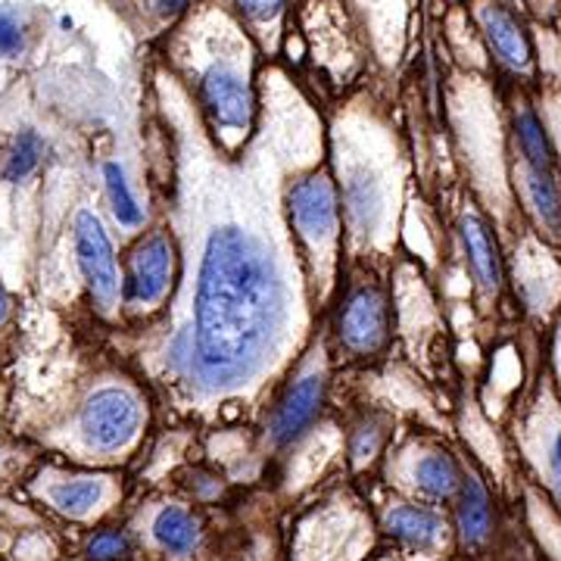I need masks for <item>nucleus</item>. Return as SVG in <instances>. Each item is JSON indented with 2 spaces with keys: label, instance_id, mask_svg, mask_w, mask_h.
Segmentation results:
<instances>
[{
  "label": "nucleus",
  "instance_id": "nucleus-1",
  "mask_svg": "<svg viewBox=\"0 0 561 561\" xmlns=\"http://www.w3.org/2000/svg\"><path fill=\"white\" fill-rule=\"evenodd\" d=\"M287 321L278 256L253 228L228 221L203 243L187 375L206 393L238 390L272 359Z\"/></svg>",
  "mask_w": 561,
  "mask_h": 561
},
{
  "label": "nucleus",
  "instance_id": "nucleus-2",
  "mask_svg": "<svg viewBox=\"0 0 561 561\" xmlns=\"http://www.w3.org/2000/svg\"><path fill=\"white\" fill-rule=\"evenodd\" d=\"M197 98L209 125L228 135H247L256 113V94L241 54H213L197 69Z\"/></svg>",
  "mask_w": 561,
  "mask_h": 561
},
{
  "label": "nucleus",
  "instance_id": "nucleus-3",
  "mask_svg": "<svg viewBox=\"0 0 561 561\" xmlns=\"http://www.w3.org/2000/svg\"><path fill=\"white\" fill-rule=\"evenodd\" d=\"M337 343L350 356H375L390 337V300L375 280H356L343 294L337 319Z\"/></svg>",
  "mask_w": 561,
  "mask_h": 561
},
{
  "label": "nucleus",
  "instance_id": "nucleus-4",
  "mask_svg": "<svg viewBox=\"0 0 561 561\" xmlns=\"http://www.w3.org/2000/svg\"><path fill=\"white\" fill-rule=\"evenodd\" d=\"M287 206L300 241L309 243L316 253L334 247L341 231V197L328 172H312L297 181L287 194Z\"/></svg>",
  "mask_w": 561,
  "mask_h": 561
},
{
  "label": "nucleus",
  "instance_id": "nucleus-5",
  "mask_svg": "<svg viewBox=\"0 0 561 561\" xmlns=\"http://www.w3.org/2000/svg\"><path fill=\"white\" fill-rule=\"evenodd\" d=\"M140 424L138 400L122 387H103L94 390L81 405L79 427L81 440L94 453H116L135 440Z\"/></svg>",
  "mask_w": 561,
  "mask_h": 561
},
{
  "label": "nucleus",
  "instance_id": "nucleus-6",
  "mask_svg": "<svg viewBox=\"0 0 561 561\" xmlns=\"http://www.w3.org/2000/svg\"><path fill=\"white\" fill-rule=\"evenodd\" d=\"M76 253H79L81 275L88 280V290L98 302L101 312H110L122 294L119 268H116V256H113V243L103 231L101 219L88 209H81L76 216Z\"/></svg>",
  "mask_w": 561,
  "mask_h": 561
},
{
  "label": "nucleus",
  "instance_id": "nucleus-7",
  "mask_svg": "<svg viewBox=\"0 0 561 561\" xmlns=\"http://www.w3.org/2000/svg\"><path fill=\"white\" fill-rule=\"evenodd\" d=\"M175 275V247L169 234H150L131 250L122 280V297L131 306H157Z\"/></svg>",
  "mask_w": 561,
  "mask_h": 561
},
{
  "label": "nucleus",
  "instance_id": "nucleus-8",
  "mask_svg": "<svg viewBox=\"0 0 561 561\" xmlns=\"http://www.w3.org/2000/svg\"><path fill=\"white\" fill-rule=\"evenodd\" d=\"M324 393H328V381H324L321 371H306L302 378L290 383L280 393V400L272 409V419H268V440H272V446L284 449V446L300 440L319 419Z\"/></svg>",
  "mask_w": 561,
  "mask_h": 561
},
{
  "label": "nucleus",
  "instance_id": "nucleus-9",
  "mask_svg": "<svg viewBox=\"0 0 561 561\" xmlns=\"http://www.w3.org/2000/svg\"><path fill=\"white\" fill-rule=\"evenodd\" d=\"M474 22L481 28L490 54L502 66H508L512 72H527L530 69V62H534L530 38L524 32L522 20L502 0H478L474 3Z\"/></svg>",
  "mask_w": 561,
  "mask_h": 561
},
{
  "label": "nucleus",
  "instance_id": "nucleus-10",
  "mask_svg": "<svg viewBox=\"0 0 561 561\" xmlns=\"http://www.w3.org/2000/svg\"><path fill=\"white\" fill-rule=\"evenodd\" d=\"M343 216L353 234H371L383 216V184L368 165H353L343 181Z\"/></svg>",
  "mask_w": 561,
  "mask_h": 561
},
{
  "label": "nucleus",
  "instance_id": "nucleus-11",
  "mask_svg": "<svg viewBox=\"0 0 561 561\" xmlns=\"http://www.w3.org/2000/svg\"><path fill=\"white\" fill-rule=\"evenodd\" d=\"M461 247H465V260H468V268L478 280V287L486 294H496L502 284L500 243H496L493 228L478 213H468L461 219Z\"/></svg>",
  "mask_w": 561,
  "mask_h": 561
},
{
  "label": "nucleus",
  "instance_id": "nucleus-12",
  "mask_svg": "<svg viewBox=\"0 0 561 561\" xmlns=\"http://www.w3.org/2000/svg\"><path fill=\"white\" fill-rule=\"evenodd\" d=\"M383 527H387L397 540L405 542V546H415V549H424V552L437 549L443 540V530H446V524H443V518L434 508L405 505V502L387 508Z\"/></svg>",
  "mask_w": 561,
  "mask_h": 561
},
{
  "label": "nucleus",
  "instance_id": "nucleus-13",
  "mask_svg": "<svg viewBox=\"0 0 561 561\" xmlns=\"http://www.w3.org/2000/svg\"><path fill=\"white\" fill-rule=\"evenodd\" d=\"M409 481L427 500H449L459 493L461 471L456 459L440 449H427L409 465Z\"/></svg>",
  "mask_w": 561,
  "mask_h": 561
},
{
  "label": "nucleus",
  "instance_id": "nucleus-14",
  "mask_svg": "<svg viewBox=\"0 0 561 561\" xmlns=\"http://www.w3.org/2000/svg\"><path fill=\"white\" fill-rule=\"evenodd\" d=\"M456 524L465 546H481L490 537V500L474 474H461L456 493Z\"/></svg>",
  "mask_w": 561,
  "mask_h": 561
},
{
  "label": "nucleus",
  "instance_id": "nucleus-15",
  "mask_svg": "<svg viewBox=\"0 0 561 561\" xmlns=\"http://www.w3.org/2000/svg\"><path fill=\"white\" fill-rule=\"evenodd\" d=\"M150 534H153L157 546L165 549L169 556H191L201 546V524L181 505H162L153 515Z\"/></svg>",
  "mask_w": 561,
  "mask_h": 561
},
{
  "label": "nucleus",
  "instance_id": "nucleus-16",
  "mask_svg": "<svg viewBox=\"0 0 561 561\" xmlns=\"http://www.w3.org/2000/svg\"><path fill=\"white\" fill-rule=\"evenodd\" d=\"M515 140H518V153H522V162L527 169L556 172V153H552L549 135L542 128L540 116L530 106L515 110Z\"/></svg>",
  "mask_w": 561,
  "mask_h": 561
},
{
  "label": "nucleus",
  "instance_id": "nucleus-17",
  "mask_svg": "<svg viewBox=\"0 0 561 561\" xmlns=\"http://www.w3.org/2000/svg\"><path fill=\"white\" fill-rule=\"evenodd\" d=\"M524 194L534 206V213L552 231L561 234V184L556 172H537L524 165Z\"/></svg>",
  "mask_w": 561,
  "mask_h": 561
},
{
  "label": "nucleus",
  "instance_id": "nucleus-18",
  "mask_svg": "<svg viewBox=\"0 0 561 561\" xmlns=\"http://www.w3.org/2000/svg\"><path fill=\"white\" fill-rule=\"evenodd\" d=\"M103 493H106V486H103V481H98V478H72V481L54 483V486L47 490L50 502L60 508L62 515H72V518L91 515V512L101 505Z\"/></svg>",
  "mask_w": 561,
  "mask_h": 561
},
{
  "label": "nucleus",
  "instance_id": "nucleus-19",
  "mask_svg": "<svg viewBox=\"0 0 561 561\" xmlns=\"http://www.w3.org/2000/svg\"><path fill=\"white\" fill-rule=\"evenodd\" d=\"M103 181H106V197H110L113 216L119 219V225H128V228L140 225L144 213H140L138 201H135V194H131V187L125 181V172H122L119 162H106L103 165Z\"/></svg>",
  "mask_w": 561,
  "mask_h": 561
},
{
  "label": "nucleus",
  "instance_id": "nucleus-20",
  "mask_svg": "<svg viewBox=\"0 0 561 561\" xmlns=\"http://www.w3.org/2000/svg\"><path fill=\"white\" fill-rule=\"evenodd\" d=\"M41 157H44V140L38 138V131H20L3 165V179L20 184L38 169Z\"/></svg>",
  "mask_w": 561,
  "mask_h": 561
},
{
  "label": "nucleus",
  "instance_id": "nucleus-21",
  "mask_svg": "<svg viewBox=\"0 0 561 561\" xmlns=\"http://www.w3.org/2000/svg\"><path fill=\"white\" fill-rule=\"evenodd\" d=\"M290 0H231V7L238 10V16L256 28H268L284 16Z\"/></svg>",
  "mask_w": 561,
  "mask_h": 561
},
{
  "label": "nucleus",
  "instance_id": "nucleus-22",
  "mask_svg": "<svg viewBox=\"0 0 561 561\" xmlns=\"http://www.w3.org/2000/svg\"><path fill=\"white\" fill-rule=\"evenodd\" d=\"M128 552V540L116 530H103L88 542V559L91 561H116Z\"/></svg>",
  "mask_w": 561,
  "mask_h": 561
},
{
  "label": "nucleus",
  "instance_id": "nucleus-23",
  "mask_svg": "<svg viewBox=\"0 0 561 561\" xmlns=\"http://www.w3.org/2000/svg\"><path fill=\"white\" fill-rule=\"evenodd\" d=\"M25 41L22 28L10 16H0V57H20Z\"/></svg>",
  "mask_w": 561,
  "mask_h": 561
},
{
  "label": "nucleus",
  "instance_id": "nucleus-24",
  "mask_svg": "<svg viewBox=\"0 0 561 561\" xmlns=\"http://www.w3.org/2000/svg\"><path fill=\"white\" fill-rule=\"evenodd\" d=\"M546 468H549L552 486L559 490V496H561V424L556 427L552 440H549V453H546Z\"/></svg>",
  "mask_w": 561,
  "mask_h": 561
},
{
  "label": "nucleus",
  "instance_id": "nucleus-25",
  "mask_svg": "<svg viewBox=\"0 0 561 561\" xmlns=\"http://www.w3.org/2000/svg\"><path fill=\"white\" fill-rule=\"evenodd\" d=\"M191 3H197V0H150L153 13H157V16H162V20H172V16H179V13H184Z\"/></svg>",
  "mask_w": 561,
  "mask_h": 561
},
{
  "label": "nucleus",
  "instance_id": "nucleus-26",
  "mask_svg": "<svg viewBox=\"0 0 561 561\" xmlns=\"http://www.w3.org/2000/svg\"><path fill=\"white\" fill-rule=\"evenodd\" d=\"M7 316V294H3V284H0V321Z\"/></svg>",
  "mask_w": 561,
  "mask_h": 561
}]
</instances>
